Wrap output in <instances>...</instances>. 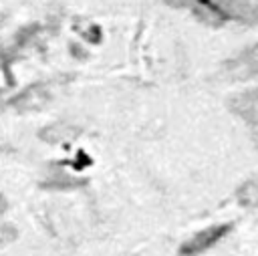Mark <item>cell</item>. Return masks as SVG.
I'll return each mask as SVG.
<instances>
[{
  "label": "cell",
  "instance_id": "cell-1",
  "mask_svg": "<svg viewBox=\"0 0 258 256\" xmlns=\"http://www.w3.org/2000/svg\"><path fill=\"white\" fill-rule=\"evenodd\" d=\"M212 26L226 22L258 24V0H175Z\"/></svg>",
  "mask_w": 258,
  "mask_h": 256
},
{
  "label": "cell",
  "instance_id": "cell-2",
  "mask_svg": "<svg viewBox=\"0 0 258 256\" xmlns=\"http://www.w3.org/2000/svg\"><path fill=\"white\" fill-rule=\"evenodd\" d=\"M222 77L226 81H248L258 77V42L238 50L222 65Z\"/></svg>",
  "mask_w": 258,
  "mask_h": 256
},
{
  "label": "cell",
  "instance_id": "cell-3",
  "mask_svg": "<svg viewBox=\"0 0 258 256\" xmlns=\"http://www.w3.org/2000/svg\"><path fill=\"white\" fill-rule=\"evenodd\" d=\"M228 107L248 127L250 137L258 145V87L234 95L228 101Z\"/></svg>",
  "mask_w": 258,
  "mask_h": 256
},
{
  "label": "cell",
  "instance_id": "cell-4",
  "mask_svg": "<svg viewBox=\"0 0 258 256\" xmlns=\"http://www.w3.org/2000/svg\"><path fill=\"white\" fill-rule=\"evenodd\" d=\"M232 232V224H214L208 226L194 236H189L181 246H179V256H198L212 246H216L220 240H224Z\"/></svg>",
  "mask_w": 258,
  "mask_h": 256
},
{
  "label": "cell",
  "instance_id": "cell-5",
  "mask_svg": "<svg viewBox=\"0 0 258 256\" xmlns=\"http://www.w3.org/2000/svg\"><path fill=\"white\" fill-rule=\"evenodd\" d=\"M236 200L244 208H258V175L246 179L236 194Z\"/></svg>",
  "mask_w": 258,
  "mask_h": 256
},
{
  "label": "cell",
  "instance_id": "cell-6",
  "mask_svg": "<svg viewBox=\"0 0 258 256\" xmlns=\"http://www.w3.org/2000/svg\"><path fill=\"white\" fill-rule=\"evenodd\" d=\"M4 210H6V200H4V198H2V194H0V214H2Z\"/></svg>",
  "mask_w": 258,
  "mask_h": 256
}]
</instances>
